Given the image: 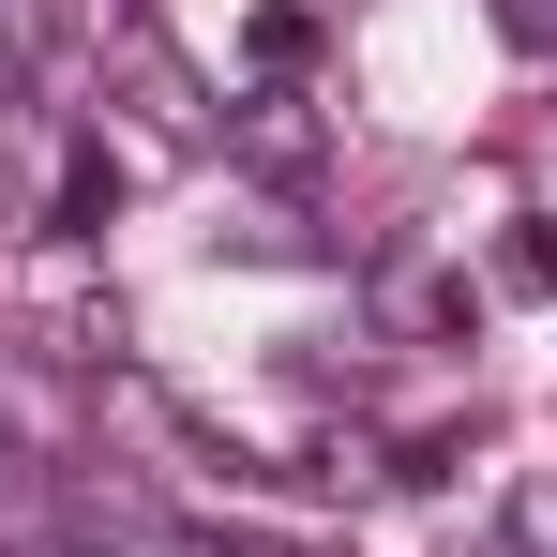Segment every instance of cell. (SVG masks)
I'll return each instance as SVG.
<instances>
[{
	"label": "cell",
	"mask_w": 557,
	"mask_h": 557,
	"mask_svg": "<svg viewBox=\"0 0 557 557\" xmlns=\"http://www.w3.org/2000/svg\"><path fill=\"white\" fill-rule=\"evenodd\" d=\"M76 30H91V61H106V91L136 106V121H151V136H166V151H211V136H226V106H211V76H196L182 46H166V15H151V0H91V15H76Z\"/></svg>",
	"instance_id": "obj_1"
},
{
	"label": "cell",
	"mask_w": 557,
	"mask_h": 557,
	"mask_svg": "<svg viewBox=\"0 0 557 557\" xmlns=\"http://www.w3.org/2000/svg\"><path fill=\"white\" fill-rule=\"evenodd\" d=\"M106 211H121V151H106V136H61V166H46V242H91Z\"/></svg>",
	"instance_id": "obj_2"
},
{
	"label": "cell",
	"mask_w": 557,
	"mask_h": 557,
	"mask_svg": "<svg viewBox=\"0 0 557 557\" xmlns=\"http://www.w3.org/2000/svg\"><path fill=\"white\" fill-rule=\"evenodd\" d=\"M376 317H392L407 347H453L467 317H482V286H453V272H422V257H407V272H376Z\"/></svg>",
	"instance_id": "obj_3"
},
{
	"label": "cell",
	"mask_w": 557,
	"mask_h": 557,
	"mask_svg": "<svg viewBox=\"0 0 557 557\" xmlns=\"http://www.w3.org/2000/svg\"><path fill=\"white\" fill-rule=\"evenodd\" d=\"M226 151H242V166H272V182H301V166H317V106H301V91L226 106Z\"/></svg>",
	"instance_id": "obj_4"
},
{
	"label": "cell",
	"mask_w": 557,
	"mask_h": 557,
	"mask_svg": "<svg viewBox=\"0 0 557 557\" xmlns=\"http://www.w3.org/2000/svg\"><path fill=\"white\" fill-rule=\"evenodd\" d=\"M242 46H257V76H301V61H317V15H301V0H257Z\"/></svg>",
	"instance_id": "obj_5"
},
{
	"label": "cell",
	"mask_w": 557,
	"mask_h": 557,
	"mask_svg": "<svg viewBox=\"0 0 557 557\" xmlns=\"http://www.w3.org/2000/svg\"><path fill=\"white\" fill-rule=\"evenodd\" d=\"M497 301H557V226H512L497 242Z\"/></svg>",
	"instance_id": "obj_6"
},
{
	"label": "cell",
	"mask_w": 557,
	"mask_h": 557,
	"mask_svg": "<svg viewBox=\"0 0 557 557\" xmlns=\"http://www.w3.org/2000/svg\"><path fill=\"white\" fill-rule=\"evenodd\" d=\"M512 543H528V557H557V467L528 482V497H512Z\"/></svg>",
	"instance_id": "obj_7"
},
{
	"label": "cell",
	"mask_w": 557,
	"mask_h": 557,
	"mask_svg": "<svg viewBox=\"0 0 557 557\" xmlns=\"http://www.w3.org/2000/svg\"><path fill=\"white\" fill-rule=\"evenodd\" d=\"M497 15H512V30H528V46H557V0H497Z\"/></svg>",
	"instance_id": "obj_8"
},
{
	"label": "cell",
	"mask_w": 557,
	"mask_h": 557,
	"mask_svg": "<svg viewBox=\"0 0 557 557\" xmlns=\"http://www.w3.org/2000/svg\"><path fill=\"white\" fill-rule=\"evenodd\" d=\"M242 557H286V543H242Z\"/></svg>",
	"instance_id": "obj_9"
}]
</instances>
